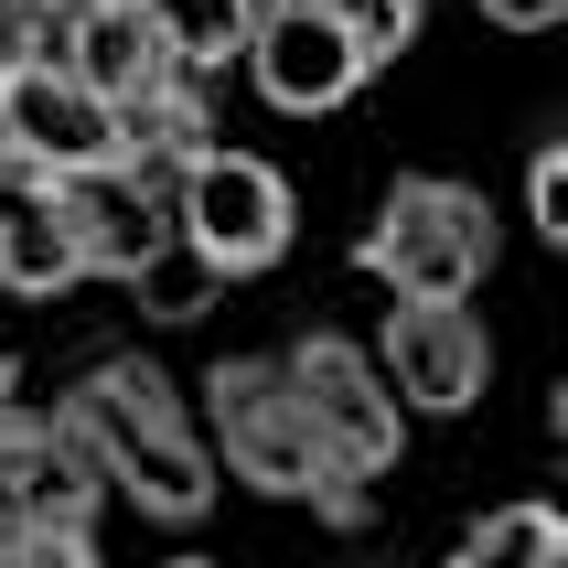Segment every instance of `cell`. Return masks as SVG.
Listing matches in <instances>:
<instances>
[{
	"instance_id": "6da1fadb",
	"label": "cell",
	"mask_w": 568,
	"mask_h": 568,
	"mask_svg": "<svg viewBox=\"0 0 568 568\" xmlns=\"http://www.w3.org/2000/svg\"><path fill=\"white\" fill-rule=\"evenodd\" d=\"M54 418L87 440L97 483L129 494L151 526H204V515H215V483L225 473H215V450H204V429H193L183 386L161 376V365L108 354V365L75 376V397H54Z\"/></svg>"
},
{
	"instance_id": "7a4b0ae2",
	"label": "cell",
	"mask_w": 568,
	"mask_h": 568,
	"mask_svg": "<svg viewBox=\"0 0 568 568\" xmlns=\"http://www.w3.org/2000/svg\"><path fill=\"white\" fill-rule=\"evenodd\" d=\"M204 418H215V473H236L247 494H268V505H312L322 526H365V483L333 462V450L312 440V418H301V397L280 386V365L268 354H225L215 376H204Z\"/></svg>"
},
{
	"instance_id": "3957f363",
	"label": "cell",
	"mask_w": 568,
	"mask_h": 568,
	"mask_svg": "<svg viewBox=\"0 0 568 568\" xmlns=\"http://www.w3.org/2000/svg\"><path fill=\"white\" fill-rule=\"evenodd\" d=\"M354 268L386 280V301H473L494 280V204L440 172H397L376 225L354 236Z\"/></svg>"
},
{
	"instance_id": "277c9868",
	"label": "cell",
	"mask_w": 568,
	"mask_h": 568,
	"mask_svg": "<svg viewBox=\"0 0 568 568\" xmlns=\"http://www.w3.org/2000/svg\"><path fill=\"white\" fill-rule=\"evenodd\" d=\"M161 215H172V236H183L204 268H225V280H257V268H280L290 236H301V204H290V183L268 172V161L225 151V140H204V151L172 172Z\"/></svg>"
},
{
	"instance_id": "5b68a950",
	"label": "cell",
	"mask_w": 568,
	"mask_h": 568,
	"mask_svg": "<svg viewBox=\"0 0 568 568\" xmlns=\"http://www.w3.org/2000/svg\"><path fill=\"white\" fill-rule=\"evenodd\" d=\"M0 161H22V172H75V183H129V193H151L140 183V161H129L119 119L97 108L75 75H64L54 54H32V64H0ZM161 204V193H151Z\"/></svg>"
},
{
	"instance_id": "8992f818",
	"label": "cell",
	"mask_w": 568,
	"mask_h": 568,
	"mask_svg": "<svg viewBox=\"0 0 568 568\" xmlns=\"http://www.w3.org/2000/svg\"><path fill=\"white\" fill-rule=\"evenodd\" d=\"M280 386L301 397V418H312V440L344 462L354 483H386L397 473V450H408V408L386 397L376 354L344 344V333H301V344L280 354Z\"/></svg>"
},
{
	"instance_id": "52a82bcc",
	"label": "cell",
	"mask_w": 568,
	"mask_h": 568,
	"mask_svg": "<svg viewBox=\"0 0 568 568\" xmlns=\"http://www.w3.org/2000/svg\"><path fill=\"white\" fill-rule=\"evenodd\" d=\"M376 376L397 408L418 418H462L494 386V333H483L473 301H386V354Z\"/></svg>"
},
{
	"instance_id": "ba28073f",
	"label": "cell",
	"mask_w": 568,
	"mask_h": 568,
	"mask_svg": "<svg viewBox=\"0 0 568 568\" xmlns=\"http://www.w3.org/2000/svg\"><path fill=\"white\" fill-rule=\"evenodd\" d=\"M257 75V97L280 108V119H333L376 64L354 54V32L322 11V0H257V22H247V54H236Z\"/></svg>"
},
{
	"instance_id": "9c48e42d",
	"label": "cell",
	"mask_w": 568,
	"mask_h": 568,
	"mask_svg": "<svg viewBox=\"0 0 568 568\" xmlns=\"http://www.w3.org/2000/svg\"><path fill=\"white\" fill-rule=\"evenodd\" d=\"M140 11H151V32L172 43V64L204 75V87L247 54V22H257V0H140Z\"/></svg>"
},
{
	"instance_id": "30bf717a",
	"label": "cell",
	"mask_w": 568,
	"mask_h": 568,
	"mask_svg": "<svg viewBox=\"0 0 568 568\" xmlns=\"http://www.w3.org/2000/svg\"><path fill=\"white\" fill-rule=\"evenodd\" d=\"M119 290H129L151 322H193V312H215V301H225V268H204V257L172 236V215H161V236L129 257V280H119Z\"/></svg>"
},
{
	"instance_id": "8fae6325",
	"label": "cell",
	"mask_w": 568,
	"mask_h": 568,
	"mask_svg": "<svg viewBox=\"0 0 568 568\" xmlns=\"http://www.w3.org/2000/svg\"><path fill=\"white\" fill-rule=\"evenodd\" d=\"M450 568H568V515L558 505H494L473 537L450 547Z\"/></svg>"
},
{
	"instance_id": "7c38bea8",
	"label": "cell",
	"mask_w": 568,
	"mask_h": 568,
	"mask_svg": "<svg viewBox=\"0 0 568 568\" xmlns=\"http://www.w3.org/2000/svg\"><path fill=\"white\" fill-rule=\"evenodd\" d=\"M322 11H333V22L354 32V54L376 64V75H386L397 54H408L418 32H429V0H322Z\"/></svg>"
},
{
	"instance_id": "4fadbf2b",
	"label": "cell",
	"mask_w": 568,
	"mask_h": 568,
	"mask_svg": "<svg viewBox=\"0 0 568 568\" xmlns=\"http://www.w3.org/2000/svg\"><path fill=\"white\" fill-rule=\"evenodd\" d=\"M0 568H97V526H0Z\"/></svg>"
},
{
	"instance_id": "5bb4252c",
	"label": "cell",
	"mask_w": 568,
	"mask_h": 568,
	"mask_svg": "<svg viewBox=\"0 0 568 568\" xmlns=\"http://www.w3.org/2000/svg\"><path fill=\"white\" fill-rule=\"evenodd\" d=\"M526 215H537L547 247H568V140H537V161H526Z\"/></svg>"
},
{
	"instance_id": "9a60e30c",
	"label": "cell",
	"mask_w": 568,
	"mask_h": 568,
	"mask_svg": "<svg viewBox=\"0 0 568 568\" xmlns=\"http://www.w3.org/2000/svg\"><path fill=\"white\" fill-rule=\"evenodd\" d=\"M43 43H54V11L43 0H0V64H32Z\"/></svg>"
},
{
	"instance_id": "2e32d148",
	"label": "cell",
	"mask_w": 568,
	"mask_h": 568,
	"mask_svg": "<svg viewBox=\"0 0 568 568\" xmlns=\"http://www.w3.org/2000/svg\"><path fill=\"white\" fill-rule=\"evenodd\" d=\"M568 0H483V22H505V32H547Z\"/></svg>"
},
{
	"instance_id": "e0dca14e",
	"label": "cell",
	"mask_w": 568,
	"mask_h": 568,
	"mask_svg": "<svg viewBox=\"0 0 568 568\" xmlns=\"http://www.w3.org/2000/svg\"><path fill=\"white\" fill-rule=\"evenodd\" d=\"M161 568H215V558H193V547H183V558H161Z\"/></svg>"
},
{
	"instance_id": "ac0fdd59",
	"label": "cell",
	"mask_w": 568,
	"mask_h": 568,
	"mask_svg": "<svg viewBox=\"0 0 568 568\" xmlns=\"http://www.w3.org/2000/svg\"><path fill=\"white\" fill-rule=\"evenodd\" d=\"M43 11H54V0H43Z\"/></svg>"
}]
</instances>
